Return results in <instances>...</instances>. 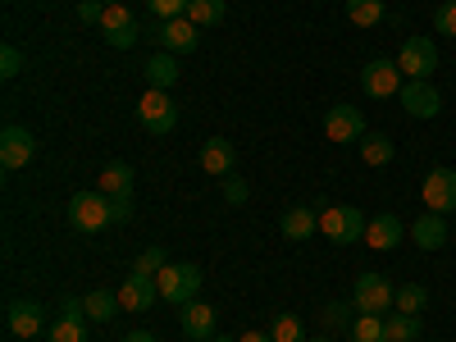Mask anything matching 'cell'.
<instances>
[{"instance_id": "6da1fadb", "label": "cell", "mask_w": 456, "mask_h": 342, "mask_svg": "<svg viewBox=\"0 0 456 342\" xmlns=\"http://www.w3.org/2000/svg\"><path fill=\"white\" fill-rule=\"evenodd\" d=\"M156 283H160V301L187 306V301H197V292H201V265H192V260L165 265V270L156 274Z\"/></svg>"}, {"instance_id": "f35d334b", "label": "cell", "mask_w": 456, "mask_h": 342, "mask_svg": "<svg viewBox=\"0 0 456 342\" xmlns=\"http://www.w3.org/2000/svg\"><path fill=\"white\" fill-rule=\"evenodd\" d=\"M78 19L101 28V19H105V5H101V0H83V5H78Z\"/></svg>"}, {"instance_id": "8992f818", "label": "cell", "mask_w": 456, "mask_h": 342, "mask_svg": "<svg viewBox=\"0 0 456 342\" xmlns=\"http://www.w3.org/2000/svg\"><path fill=\"white\" fill-rule=\"evenodd\" d=\"M397 69L415 83H429L434 69H438V46L429 42V37H406L402 51H397Z\"/></svg>"}, {"instance_id": "ee69618b", "label": "cell", "mask_w": 456, "mask_h": 342, "mask_svg": "<svg viewBox=\"0 0 456 342\" xmlns=\"http://www.w3.org/2000/svg\"><path fill=\"white\" fill-rule=\"evenodd\" d=\"M306 342H329V338H306Z\"/></svg>"}, {"instance_id": "484cf974", "label": "cell", "mask_w": 456, "mask_h": 342, "mask_svg": "<svg viewBox=\"0 0 456 342\" xmlns=\"http://www.w3.org/2000/svg\"><path fill=\"white\" fill-rule=\"evenodd\" d=\"M384 320L388 315H361V320H352V342H388V333H384Z\"/></svg>"}, {"instance_id": "d590c367", "label": "cell", "mask_w": 456, "mask_h": 342, "mask_svg": "<svg viewBox=\"0 0 456 342\" xmlns=\"http://www.w3.org/2000/svg\"><path fill=\"white\" fill-rule=\"evenodd\" d=\"M434 28H438L443 37H456V0H447V5H438V14H434Z\"/></svg>"}, {"instance_id": "3957f363", "label": "cell", "mask_w": 456, "mask_h": 342, "mask_svg": "<svg viewBox=\"0 0 456 342\" xmlns=\"http://www.w3.org/2000/svg\"><path fill=\"white\" fill-rule=\"evenodd\" d=\"M365 215L356 210V206H324L320 210V233L329 238V242H342V247H352L356 238H365Z\"/></svg>"}, {"instance_id": "8d00e7d4", "label": "cell", "mask_w": 456, "mask_h": 342, "mask_svg": "<svg viewBox=\"0 0 456 342\" xmlns=\"http://www.w3.org/2000/svg\"><path fill=\"white\" fill-rule=\"evenodd\" d=\"M224 201H228V206H242V201H247V183L228 174V178H224Z\"/></svg>"}, {"instance_id": "4fadbf2b", "label": "cell", "mask_w": 456, "mask_h": 342, "mask_svg": "<svg viewBox=\"0 0 456 342\" xmlns=\"http://www.w3.org/2000/svg\"><path fill=\"white\" fill-rule=\"evenodd\" d=\"M402 238H406V224H402L393 210L374 215V219L365 224V247H370V251H393V247H402Z\"/></svg>"}, {"instance_id": "7402d4cb", "label": "cell", "mask_w": 456, "mask_h": 342, "mask_svg": "<svg viewBox=\"0 0 456 342\" xmlns=\"http://www.w3.org/2000/svg\"><path fill=\"white\" fill-rule=\"evenodd\" d=\"M96 192H105V197H128V192H133V169H128L124 160L105 165V169H101V187H96Z\"/></svg>"}, {"instance_id": "2e32d148", "label": "cell", "mask_w": 456, "mask_h": 342, "mask_svg": "<svg viewBox=\"0 0 456 342\" xmlns=\"http://www.w3.org/2000/svg\"><path fill=\"white\" fill-rule=\"evenodd\" d=\"M142 73H146V87H160V92H174V83H178V73H183V64H178V55H174V51H160V55H151V60L142 64Z\"/></svg>"}, {"instance_id": "603a6c76", "label": "cell", "mask_w": 456, "mask_h": 342, "mask_svg": "<svg viewBox=\"0 0 456 342\" xmlns=\"http://www.w3.org/2000/svg\"><path fill=\"white\" fill-rule=\"evenodd\" d=\"M83 311H87V320H110L114 311H119V292H105V288H96V292H87L83 297Z\"/></svg>"}, {"instance_id": "7c38bea8", "label": "cell", "mask_w": 456, "mask_h": 342, "mask_svg": "<svg viewBox=\"0 0 456 342\" xmlns=\"http://www.w3.org/2000/svg\"><path fill=\"white\" fill-rule=\"evenodd\" d=\"M397 101H402V110L411 114V119H434V114L443 110V96L434 92V83H415V78H406Z\"/></svg>"}, {"instance_id": "b9f144b4", "label": "cell", "mask_w": 456, "mask_h": 342, "mask_svg": "<svg viewBox=\"0 0 456 342\" xmlns=\"http://www.w3.org/2000/svg\"><path fill=\"white\" fill-rule=\"evenodd\" d=\"M101 5H124V0H101Z\"/></svg>"}, {"instance_id": "7bdbcfd3", "label": "cell", "mask_w": 456, "mask_h": 342, "mask_svg": "<svg viewBox=\"0 0 456 342\" xmlns=\"http://www.w3.org/2000/svg\"><path fill=\"white\" fill-rule=\"evenodd\" d=\"M210 342H238V338H210Z\"/></svg>"}, {"instance_id": "44dd1931", "label": "cell", "mask_w": 456, "mask_h": 342, "mask_svg": "<svg viewBox=\"0 0 456 342\" xmlns=\"http://www.w3.org/2000/svg\"><path fill=\"white\" fill-rule=\"evenodd\" d=\"M411 238H415V247H425V251L447 247V219H443V215H434V210H425L420 219L411 224Z\"/></svg>"}, {"instance_id": "7a4b0ae2", "label": "cell", "mask_w": 456, "mask_h": 342, "mask_svg": "<svg viewBox=\"0 0 456 342\" xmlns=\"http://www.w3.org/2000/svg\"><path fill=\"white\" fill-rule=\"evenodd\" d=\"M137 119H142V128H146L151 137H165V133H174V124H178V105H174L169 92L146 87V92L137 96Z\"/></svg>"}, {"instance_id": "4dcf8cb0", "label": "cell", "mask_w": 456, "mask_h": 342, "mask_svg": "<svg viewBox=\"0 0 456 342\" xmlns=\"http://www.w3.org/2000/svg\"><path fill=\"white\" fill-rule=\"evenodd\" d=\"M270 338H274V342H306V329H301L297 315H279V320L270 324Z\"/></svg>"}, {"instance_id": "1f68e13d", "label": "cell", "mask_w": 456, "mask_h": 342, "mask_svg": "<svg viewBox=\"0 0 456 342\" xmlns=\"http://www.w3.org/2000/svg\"><path fill=\"white\" fill-rule=\"evenodd\" d=\"M352 315H356L352 301H329L320 320H324V329H352Z\"/></svg>"}, {"instance_id": "5b68a950", "label": "cell", "mask_w": 456, "mask_h": 342, "mask_svg": "<svg viewBox=\"0 0 456 342\" xmlns=\"http://www.w3.org/2000/svg\"><path fill=\"white\" fill-rule=\"evenodd\" d=\"M69 224L78 228V233H101V228H110V197L105 192H78L69 197Z\"/></svg>"}, {"instance_id": "d6986e66", "label": "cell", "mask_w": 456, "mask_h": 342, "mask_svg": "<svg viewBox=\"0 0 456 342\" xmlns=\"http://www.w3.org/2000/svg\"><path fill=\"white\" fill-rule=\"evenodd\" d=\"M42 306L37 301H10V315H5V324H10V333L14 338H23V342H32L37 338V329H42Z\"/></svg>"}, {"instance_id": "f1b7e54d", "label": "cell", "mask_w": 456, "mask_h": 342, "mask_svg": "<svg viewBox=\"0 0 456 342\" xmlns=\"http://www.w3.org/2000/svg\"><path fill=\"white\" fill-rule=\"evenodd\" d=\"M425 301H429V288H420V283H402L393 306L406 311V315H420V311H425Z\"/></svg>"}, {"instance_id": "f6af8a7d", "label": "cell", "mask_w": 456, "mask_h": 342, "mask_svg": "<svg viewBox=\"0 0 456 342\" xmlns=\"http://www.w3.org/2000/svg\"><path fill=\"white\" fill-rule=\"evenodd\" d=\"M32 342H37V338H32Z\"/></svg>"}, {"instance_id": "277c9868", "label": "cell", "mask_w": 456, "mask_h": 342, "mask_svg": "<svg viewBox=\"0 0 456 342\" xmlns=\"http://www.w3.org/2000/svg\"><path fill=\"white\" fill-rule=\"evenodd\" d=\"M393 301H397L393 279H384V274H361L356 279V297H352L356 315H388Z\"/></svg>"}, {"instance_id": "52a82bcc", "label": "cell", "mask_w": 456, "mask_h": 342, "mask_svg": "<svg viewBox=\"0 0 456 342\" xmlns=\"http://www.w3.org/2000/svg\"><path fill=\"white\" fill-rule=\"evenodd\" d=\"M406 87V73L397 69V60H370L361 69V92L374 96V101H388Z\"/></svg>"}, {"instance_id": "e0dca14e", "label": "cell", "mask_w": 456, "mask_h": 342, "mask_svg": "<svg viewBox=\"0 0 456 342\" xmlns=\"http://www.w3.org/2000/svg\"><path fill=\"white\" fill-rule=\"evenodd\" d=\"M279 224H283V238L306 242V238L320 233V210H315V206H292V210H283Z\"/></svg>"}, {"instance_id": "60d3db41", "label": "cell", "mask_w": 456, "mask_h": 342, "mask_svg": "<svg viewBox=\"0 0 456 342\" xmlns=\"http://www.w3.org/2000/svg\"><path fill=\"white\" fill-rule=\"evenodd\" d=\"M124 342H156V338H151V333H146V329H137V333H128V338H124Z\"/></svg>"}, {"instance_id": "ac0fdd59", "label": "cell", "mask_w": 456, "mask_h": 342, "mask_svg": "<svg viewBox=\"0 0 456 342\" xmlns=\"http://www.w3.org/2000/svg\"><path fill=\"white\" fill-rule=\"evenodd\" d=\"M215 329H219L215 306H201V301H187V306H183V333L192 338V342H206V338H215Z\"/></svg>"}, {"instance_id": "9c48e42d", "label": "cell", "mask_w": 456, "mask_h": 342, "mask_svg": "<svg viewBox=\"0 0 456 342\" xmlns=\"http://www.w3.org/2000/svg\"><path fill=\"white\" fill-rule=\"evenodd\" d=\"M324 137L338 142V146H347V142H361L365 137V114L356 105H333L324 114Z\"/></svg>"}, {"instance_id": "d6a6232c", "label": "cell", "mask_w": 456, "mask_h": 342, "mask_svg": "<svg viewBox=\"0 0 456 342\" xmlns=\"http://www.w3.org/2000/svg\"><path fill=\"white\" fill-rule=\"evenodd\" d=\"M165 265H169V260H165V247H146V251L137 256V265H133V270H137V274H151V279H156V274L165 270Z\"/></svg>"}, {"instance_id": "4316f807", "label": "cell", "mask_w": 456, "mask_h": 342, "mask_svg": "<svg viewBox=\"0 0 456 342\" xmlns=\"http://www.w3.org/2000/svg\"><path fill=\"white\" fill-rule=\"evenodd\" d=\"M393 151H397L393 137H361V160L374 165V169H379V165H388V160H393Z\"/></svg>"}, {"instance_id": "83f0119b", "label": "cell", "mask_w": 456, "mask_h": 342, "mask_svg": "<svg viewBox=\"0 0 456 342\" xmlns=\"http://www.w3.org/2000/svg\"><path fill=\"white\" fill-rule=\"evenodd\" d=\"M347 19L356 28H374L379 19H384V0H347Z\"/></svg>"}, {"instance_id": "f546056e", "label": "cell", "mask_w": 456, "mask_h": 342, "mask_svg": "<svg viewBox=\"0 0 456 342\" xmlns=\"http://www.w3.org/2000/svg\"><path fill=\"white\" fill-rule=\"evenodd\" d=\"M51 342H87V320H69V315H60V320L51 324Z\"/></svg>"}, {"instance_id": "ffe728a7", "label": "cell", "mask_w": 456, "mask_h": 342, "mask_svg": "<svg viewBox=\"0 0 456 342\" xmlns=\"http://www.w3.org/2000/svg\"><path fill=\"white\" fill-rule=\"evenodd\" d=\"M233 160H238V151H233V142H228V137H210V142L201 146V169L215 174V178L233 174Z\"/></svg>"}, {"instance_id": "9a60e30c", "label": "cell", "mask_w": 456, "mask_h": 342, "mask_svg": "<svg viewBox=\"0 0 456 342\" xmlns=\"http://www.w3.org/2000/svg\"><path fill=\"white\" fill-rule=\"evenodd\" d=\"M151 301H160V283L151 274H128V283H119V306L124 311H146Z\"/></svg>"}, {"instance_id": "cb8c5ba5", "label": "cell", "mask_w": 456, "mask_h": 342, "mask_svg": "<svg viewBox=\"0 0 456 342\" xmlns=\"http://www.w3.org/2000/svg\"><path fill=\"white\" fill-rule=\"evenodd\" d=\"M384 333H388V342H415V338H420V315L397 311L393 320H384Z\"/></svg>"}, {"instance_id": "5bb4252c", "label": "cell", "mask_w": 456, "mask_h": 342, "mask_svg": "<svg viewBox=\"0 0 456 342\" xmlns=\"http://www.w3.org/2000/svg\"><path fill=\"white\" fill-rule=\"evenodd\" d=\"M156 37H160V46H165V51L187 55V51H197V42H201V28L183 14V19H169L165 28H156Z\"/></svg>"}, {"instance_id": "d4e9b609", "label": "cell", "mask_w": 456, "mask_h": 342, "mask_svg": "<svg viewBox=\"0 0 456 342\" xmlns=\"http://www.w3.org/2000/svg\"><path fill=\"white\" fill-rule=\"evenodd\" d=\"M224 14H228L224 0H192V5H187V19L197 28H215V23H224Z\"/></svg>"}, {"instance_id": "e575fe53", "label": "cell", "mask_w": 456, "mask_h": 342, "mask_svg": "<svg viewBox=\"0 0 456 342\" xmlns=\"http://www.w3.org/2000/svg\"><path fill=\"white\" fill-rule=\"evenodd\" d=\"M19 73H23V51L5 46V51H0V78H19Z\"/></svg>"}, {"instance_id": "ab89813d", "label": "cell", "mask_w": 456, "mask_h": 342, "mask_svg": "<svg viewBox=\"0 0 456 342\" xmlns=\"http://www.w3.org/2000/svg\"><path fill=\"white\" fill-rule=\"evenodd\" d=\"M238 342H274V338H270V333H256V329H251V333H242Z\"/></svg>"}, {"instance_id": "30bf717a", "label": "cell", "mask_w": 456, "mask_h": 342, "mask_svg": "<svg viewBox=\"0 0 456 342\" xmlns=\"http://www.w3.org/2000/svg\"><path fill=\"white\" fill-rule=\"evenodd\" d=\"M425 206L434 210V215H447V210H456V169H447V165H438V169H429V178H425Z\"/></svg>"}, {"instance_id": "74e56055", "label": "cell", "mask_w": 456, "mask_h": 342, "mask_svg": "<svg viewBox=\"0 0 456 342\" xmlns=\"http://www.w3.org/2000/svg\"><path fill=\"white\" fill-rule=\"evenodd\" d=\"M110 219L114 224H128L133 219V192L128 197H110Z\"/></svg>"}, {"instance_id": "8fae6325", "label": "cell", "mask_w": 456, "mask_h": 342, "mask_svg": "<svg viewBox=\"0 0 456 342\" xmlns=\"http://www.w3.org/2000/svg\"><path fill=\"white\" fill-rule=\"evenodd\" d=\"M32 156H37V137L28 128H19V124H5V133H0V165L23 169Z\"/></svg>"}, {"instance_id": "ba28073f", "label": "cell", "mask_w": 456, "mask_h": 342, "mask_svg": "<svg viewBox=\"0 0 456 342\" xmlns=\"http://www.w3.org/2000/svg\"><path fill=\"white\" fill-rule=\"evenodd\" d=\"M101 37L114 46V51H128L137 46V37H142V23L128 5H105V19H101Z\"/></svg>"}, {"instance_id": "836d02e7", "label": "cell", "mask_w": 456, "mask_h": 342, "mask_svg": "<svg viewBox=\"0 0 456 342\" xmlns=\"http://www.w3.org/2000/svg\"><path fill=\"white\" fill-rule=\"evenodd\" d=\"M187 5H192V0H146V10L156 14V19H165V23H169V19H183Z\"/></svg>"}]
</instances>
